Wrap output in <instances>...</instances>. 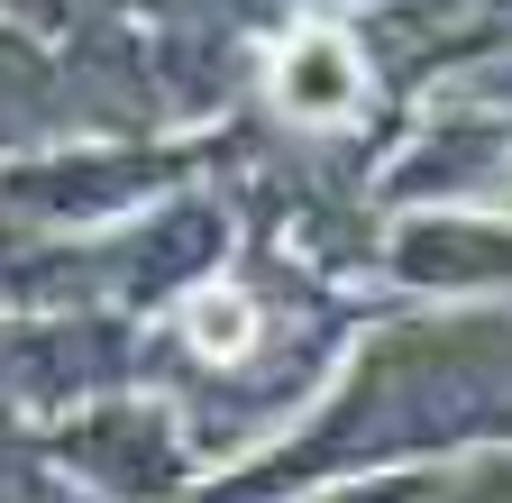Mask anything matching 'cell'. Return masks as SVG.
Instances as JSON below:
<instances>
[{"label":"cell","mask_w":512,"mask_h":503,"mask_svg":"<svg viewBox=\"0 0 512 503\" xmlns=\"http://www.w3.org/2000/svg\"><path fill=\"white\" fill-rule=\"evenodd\" d=\"M275 101L293 119H348V101H357V55L339 37H320V28L293 37L284 65H275Z\"/></svg>","instance_id":"6da1fadb"},{"label":"cell","mask_w":512,"mask_h":503,"mask_svg":"<svg viewBox=\"0 0 512 503\" xmlns=\"http://www.w3.org/2000/svg\"><path fill=\"white\" fill-rule=\"evenodd\" d=\"M183 330H192V348L202 357H247V339H256V302L238 293V284H202L183 302Z\"/></svg>","instance_id":"7a4b0ae2"}]
</instances>
